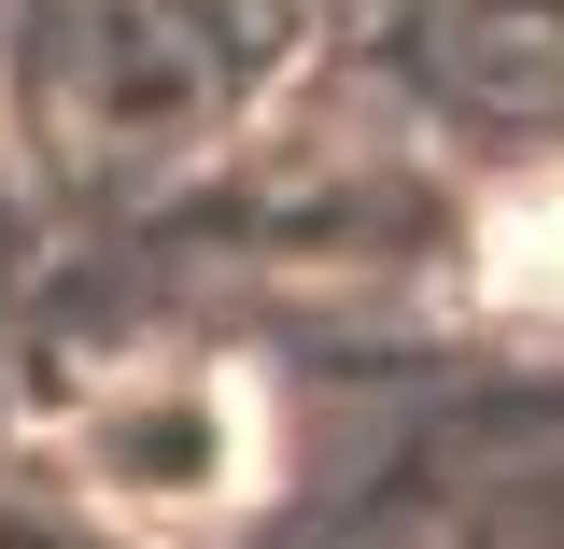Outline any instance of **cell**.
<instances>
[{
    "mask_svg": "<svg viewBox=\"0 0 564 549\" xmlns=\"http://www.w3.org/2000/svg\"><path fill=\"white\" fill-rule=\"evenodd\" d=\"M57 521L113 549H184L212 521H240V493L269 480V409L240 366H155V381H113L57 422Z\"/></svg>",
    "mask_w": 564,
    "mask_h": 549,
    "instance_id": "6da1fadb",
    "label": "cell"
},
{
    "mask_svg": "<svg viewBox=\"0 0 564 549\" xmlns=\"http://www.w3.org/2000/svg\"><path fill=\"white\" fill-rule=\"evenodd\" d=\"M282 43V0H57V113L99 155H155V141L212 128L226 99H254Z\"/></svg>",
    "mask_w": 564,
    "mask_h": 549,
    "instance_id": "7a4b0ae2",
    "label": "cell"
}]
</instances>
